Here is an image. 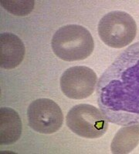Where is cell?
Returning <instances> with one entry per match:
<instances>
[{"label": "cell", "instance_id": "obj_10", "mask_svg": "<svg viewBox=\"0 0 139 154\" xmlns=\"http://www.w3.org/2000/svg\"><path fill=\"white\" fill-rule=\"evenodd\" d=\"M1 5L11 14L25 16L31 13L34 9V0H2Z\"/></svg>", "mask_w": 139, "mask_h": 154}, {"label": "cell", "instance_id": "obj_6", "mask_svg": "<svg viewBox=\"0 0 139 154\" xmlns=\"http://www.w3.org/2000/svg\"><path fill=\"white\" fill-rule=\"evenodd\" d=\"M97 83L95 72L89 67L82 66L67 69L60 78L62 92L72 100H84L91 96Z\"/></svg>", "mask_w": 139, "mask_h": 154}, {"label": "cell", "instance_id": "obj_4", "mask_svg": "<svg viewBox=\"0 0 139 154\" xmlns=\"http://www.w3.org/2000/svg\"><path fill=\"white\" fill-rule=\"evenodd\" d=\"M66 122L73 133L87 139L101 137L108 128L105 115L90 104H78L72 107L67 113Z\"/></svg>", "mask_w": 139, "mask_h": 154}, {"label": "cell", "instance_id": "obj_1", "mask_svg": "<svg viewBox=\"0 0 139 154\" xmlns=\"http://www.w3.org/2000/svg\"><path fill=\"white\" fill-rule=\"evenodd\" d=\"M98 89L99 105L113 122L139 123V43L117 58Z\"/></svg>", "mask_w": 139, "mask_h": 154}, {"label": "cell", "instance_id": "obj_3", "mask_svg": "<svg viewBox=\"0 0 139 154\" xmlns=\"http://www.w3.org/2000/svg\"><path fill=\"white\" fill-rule=\"evenodd\" d=\"M98 34L107 46L121 49L133 42L137 34V25L127 12L113 11L100 20Z\"/></svg>", "mask_w": 139, "mask_h": 154}, {"label": "cell", "instance_id": "obj_5", "mask_svg": "<svg viewBox=\"0 0 139 154\" xmlns=\"http://www.w3.org/2000/svg\"><path fill=\"white\" fill-rule=\"evenodd\" d=\"M29 125L33 130L42 134H52L61 128L64 114L53 100L41 98L34 100L27 109Z\"/></svg>", "mask_w": 139, "mask_h": 154}, {"label": "cell", "instance_id": "obj_2", "mask_svg": "<svg viewBox=\"0 0 139 154\" xmlns=\"http://www.w3.org/2000/svg\"><path fill=\"white\" fill-rule=\"evenodd\" d=\"M52 49L57 57L67 62L84 60L90 56L94 49L91 34L80 25H67L53 35Z\"/></svg>", "mask_w": 139, "mask_h": 154}, {"label": "cell", "instance_id": "obj_9", "mask_svg": "<svg viewBox=\"0 0 139 154\" xmlns=\"http://www.w3.org/2000/svg\"><path fill=\"white\" fill-rule=\"evenodd\" d=\"M139 143V124L121 128L113 138L111 144L114 154H127L131 152Z\"/></svg>", "mask_w": 139, "mask_h": 154}, {"label": "cell", "instance_id": "obj_8", "mask_svg": "<svg viewBox=\"0 0 139 154\" xmlns=\"http://www.w3.org/2000/svg\"><path fill=\"white\" fill-rule=\"evenodd\" d=\"M23 124L16 110L9 107L0 109V144L11 145L20 138Z\"/></svg>", "mask_w": 139, "mask_h": 154}, {"label": "cell", "instance_id": "obj_7", "mask_svg": "<svg viewBox=\"0 0 139 154\" xmlns=\"http://www.w3.org/2000/svg\"><path fill=\"white\" fill-rule=\"evenodd\" d=\"M26 49L23 42L15 34L2 32L0 35V66L12 69L20 65Z\"/></svg>", "mask_w": 139, "mask_h": 154}]
</instances>
